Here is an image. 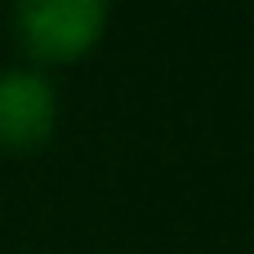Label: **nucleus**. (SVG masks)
I'll use <instances>...</instances> for the list:
<instances>
[{"label":"nucleus","mask_w":254,"mask_h":254,"mask_svg":"<svg viewBox=\"0 0 254 254\" xmlns=\"http://www.w3.org/2000/svg\"><path fill=\"white\" fill-rule=\"evenodd\" d=\"M18 45L40 63H76L85 58L103 31H107V4L103 0H22L9 9Z\"/></svg>","instance_id":"f257e3e1"},{"label":"nucleus","mask_w":254,"mask_h":254,"mask_svg":"<svg viewBox=\"0 0 254 254\" xmlns=\"http://www.w3.org/2000/svg\"><path fill=\"white\" fill-rule=\"evenodd\" d=\"M58 89L40 67L0 71V152H36L54 138Z\"/></svg>","instance_id":"f03ea898"}]
</instances>
